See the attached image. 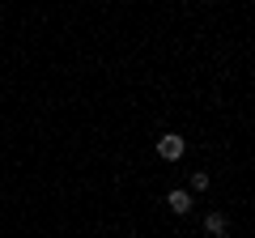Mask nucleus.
I'll return each mask as SVG.
<instances>
[{
  "label": "nucleus",
  "instance_id": "1",
  "mask_svg": "<svg viewBox=\"0 0 255 238\" xmlns=\"http://www.w3.org/2000/svg\"><path fill=\"white\" fill-rule=\"evenodd\" d=\"M183 153H187V140H183L179 132H162V136H157V157H162V162H179Z\"/></svg>",
  "mask_w": 255,
  "mask_h": 238
},
{
  "label": "nucleus",
  "instance_id": "2",
  "mask_svg": "<svg viewBox=\"0 0 255 238\" xmlns=\"http://www.w3.org/2000/svg\"><path fill=\"white\" fill-rule=\"evenodd\" d=\"M166 209H170L174 217H187V213H191V192H183V187H174V192L166 196Z\"/></svg>",
  "mask_w": 255,
  "mask_h": 238
},
{
  "label": "nucleus",
  "instance_id": "3",
  "mask_svg": "<svg viewBox=\"0 0 255 238\" xmlns=\"http://www.w3.org/2000/svg\"><path fill=\"white\" fill-rule=\"evenodd\" d=\"M204 230H209L213 238H226L230 234V217L226 213H209V217H204Z\"/></svg>",
  "mask_w": 255,
  "mask_h": 238
},
{
  "label": "nucleus",
  "instance_id": "4",
  "mask_svg": "<svg viewBox=\"0 0 255 238\" xmlns=\"http://www.w3.org/2000/svg\"><path fill=\"white\" fill-rule=\"evenodd\" d=\"M209 187H213L209 170H196V174H191V187H187V192H209Z\"/></svg>",
  "mask_w": 255,
  "mask_h": 238
}]
</instances>
